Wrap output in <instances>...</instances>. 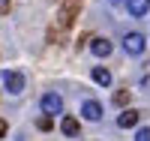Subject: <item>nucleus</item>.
<instances>
[{"mask_svg":"<svg viewBox=\"0 0 150 141\" xmlns=\"http://www.w3.org/2000/svg\"><path fill=\"white\" fill-rule=\"evenodd\" d=\"M123 48H126V54L138 57V54H144V48H147V39H144L141 33H126V36H123Z\"/></svg>","mask_w":150,"mask_h":141,"instance_id":"nucleus-1","label":"nucleus"},{"mask_svg":"<svg viewBox=\"0 0 150 141\" xmlns=\"http://www.w3.org/2000/svg\"><path fill=\"white\" fill-rule=\"evenodd\" d=\"M3 84H6V93L9 96H18L24 90V75L21 72H3Z\"/></svg>","mask_w":150,"mask_h":141,"instance_id":"nucleus-2","label":"nucleus"},{"mask_svg":"<svg viewBox=\"0 0 150 141\" xmlns=\"http://www.w3.org/2000/svg\"><path fill=\"white\" fill-rule=\"evenodd\" d=\"M42 111L48 114V117L60 114V111H63V99H60L57 93H45V96H42Z\"/></svg>","mask_w":150,"mask_h":141,"instance_id":"nucleus-3","label":"nucleus"},{"mask_svg":"<svg viewBox=\"0 0 150 141\" xmlns=\"http://www.w3.org/2000/svg\"><path fill=\"white\" fill-rule=\"evenodd\" d=\"M138 120H141V111H135V108H123L120 117H117V126H120V129H132V126H138Z\"/></svg>","mask_w":150,"mask_h":141,"instance_id":"nucleus-4","label":"nucleus"},{"mask_svg":"<svg viewBox=\"0 0 150 141\" xmlns=\"http://www.w3.org/2000/svg\"><path fill=\"white\" fill-rule=\"evenodd\" d=\"M81 117H84V120H93V123L102 120V105H99L96 99H87L84 105H81Z\"/></svg>","mask_w":150,"mask_h":141,"instance_id":"nucleus-5","label":"nucleus"},{"mask_svg":"<svg viewBox=\"0 0 150 141\" xmlns=\"http://www.w3.org/2000/svg\"><path fill=\"white\" fill-rule=\"evenodd\" d=\"M126 9L132 18H144L150 12V0H126Z\"/></svg>","mask_w":150,"mask_h":141,"instance_id":"nucleus-6","label":"nucleus"},{"mask_svg":"<svg viewBox=\"0 0 150 141\" xmlns=\"http://www.w3.org/2000/svg\"><path fill=\"white\" fill-rule=\"evenodd\" d=\"M90 51H93L96 57H108V54H111L114 48H111V42H108V39H102V36H96V39L90 42Z\"/></svg>","mask_w":150,"mask_h":141,"instance_id":"nucleus-7","label":"nucleus"},{"mask_svg":"<svg viewBox=\"0 0 150 141\" xmlns=\"http://www.w3.org/2000/svg\"><path fill=\"white\" fill-rule=\"evenodd\" d=\"M60 129H63V135L75 138V135L81 132V126H78V120H75V117H63V120H60Z\"/></svg>","mask_w":150,"mask_h":141,"instance_id":"nucleus-8","label":"nucleus"},{"mask_svg":"<svg viewBox=\"0 0 150 141\" xmlns=\"http://www.w3.org/2000/svg\"><path fill=\"white\" fill-rule=\"evenodd\" d=\"M93 81H96L99 87H108V84H111V72H108L105 66H96V69H93Z\"/></svg>","mask_w":150,"mask_h":141,"instance_id":"nucleus-9","label":"nucleus"},{"mask_svg":"<svg viewBox=\"0 0 150 141\" xmlns=\"http://www.w3.org/2000/svg\"><path fill=\"white\" fill-rule=\"evenodd\" d=\"M114 105H117V108L129 105V90H120V93H114Z\"/></svg>","mask_w":150,"mask_h":141,"instance_id":"nucleus-10","label":"nucleus"},{"mask_svg":"<svg viewBox=\"0 0 150 141\" xmlns=\"http://www.w3.org/2000/svg\"><path fill=\"white\" fill-rule=\"evenodd\" d=\"M36 126H39L42 132H51V126H54V120H51V117H48V114H45V117H39V120H36Z\"/></svg>","mask_w":150,"mask_h":141,"instance_id":"nucleus-11","label":"nucleus"},{"mask_svg":"<svg viewBox=\"0 0 150 141\" xmlns=\"http://www.w3.org/2000/svg\"><path fill=\"white\" fill-rule=\"evenodd\" d=\"M135 141H150V126H141V129L135 132Z\"/></svg>","mask_w":150,"mask_h":141,"instance_id":"nucleus-12","label":"nucleus"},{"mask_svg":"<svg viewBox=\"0 0 150 141\" xmlns=\"http://www.w3.org/2000/svg\"><path fill=\"white\" fill-rule=\"evenodd\" d=\"M6 129H9V126H6V120H0V138L6 135Z\"/></svg>","mask_w":150,"mask_h":141,"instance_id":"nucleus-13","label":"nucleus"},{"mask_svg":"<svg viewBox=\"0 0 150 141\" xmlns=\"http://www.w3.org/2000/svg\"><path fill=\"white\" fill-rule=\"evenodd\" d=\"M9 6V0H0V9H6Z\"/></svg>","mask_w":150,"mask_h":141,"instance_id":"nucleus-14","label":"nucleus"},{"mask_svg":"<svg viewBox=\"0 0 150 141\" xmlns=\"http://www.w3.org/2000/svg\"><path fill=\"white\" fill-rule=\"evenodd\" d=\"M111 3H114V6H120V3H123V0H111Z\"/></svg>","mask_w":150,"mask_h":141,"instance_id":"nucleus-15","label":"nucleus"}]
</instances>
